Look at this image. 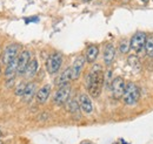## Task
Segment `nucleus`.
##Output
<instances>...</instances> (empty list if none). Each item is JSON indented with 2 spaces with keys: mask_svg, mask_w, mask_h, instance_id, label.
Returning <instances> with one entry per match:
<instances>
[{
  "mask_svg": "<svg viewBox=\"0 0 153 144\" xmlns=\"http://www.w3.org/2000/svg\"><path fill=\"white\" fill-rule=\"evenodd\" d=\"M38 72V60L37 59H32L26 68V72H25V75L27 79H31Z\"/></svg>",
  "mask_w": 153,
  "mask_h": 144,
  "instance_id": "nucleus-17",
  "label": "nucleus"
},
{
  "mask_svg": "<svg viewBox=\"0 0 153 144\" xmlns=\"http://www.w3.org/2000/svg\"><path fill=\"white\" fill-rule=\"evenodd\" d=\"M20 51V46L17 43H12V45H8L5 49H4V53H2V63L4 65H8L10 62H12L13 60H16L19 55Z\"/></svg>",
  "mask_w": 153,
  "mask_h": 144,
  "instance_id": "nucleus-5",
  "label": "nucleus"
},
{
  "mask_svg": "<svg viewBox=\"0 0 153 144\" xmlns=\"http://www.w3.org/2000/svg\"><path fill=\"white\" fill-rule=\"evenodd\" d=\"M25 88H26V83H19L18 86H17V88H16V95L17 96H19V97H22V95H24V91H25Z\"/></svg>",
  "mask_w": 153,
  "mask_h": 144,
  "instance_id": "nucleus-21",
  "label": "nucleus"
},
{
  "mask_svg": "<svg viewBox=\"0 0 153 144\" xmlns=\"http://www.w3.org/2000/svg\"><path fill=\"white\" fill-rule=\"evenodd\" d=\"M0 74H1V65H0Z\"/></svg>",
  "mask_w": 153,
  "mask_h": 144,
  "instance_id": "nucleus-26",
  "label": "nucleus"
},
{
  "mask_svg": "<svg viewBox=\"0 0 153 144\" xmlns=\"http://www.w3.org/2000/svg\"><path fill=\"white\" fill-rule=\"evenodd\" d=\"M70 94H71V86H70V84L59 87V89L57 90V93L54 94L53 102H54L57 106H62V104H65V103L68 101Z\"/></svg>",
  "mask_w": 153,
  "mask_h": 144,
  "instance_id": "nucleus-6",
  "label": "nucleus"
},
{
  "mask_svg": "<svg viewBox=\"0 0 153 144\" xmlns=\"http://www.w3.org/2000/svg\"><path fill=\"white\" fill-rule=\"evenodd\" d=\"M125 81L123 77L118 76V77H114L112 83H111V90H112V95L115 100H119L123 97L124 95V91H125Z\"/></svg>",
  "mask_w": 153,
  "mask_h": 144,
  "instance_id": "nucleus-8",
  "label": "nucleus"
},
{
  "mask_svg": "<svg viewBox=\"0 0 153 144\" xmlns=\"http://www.w3.org/2000/svg\"><path fill=\"white\" fill-rule=\"evenodd\" d=\"M144 49H145V53H146L147 56L153 57V34L146 37V42H145Z\"/></svg>",
  "mask_w": 153,
  "mask_h": 144,
  "instance_id": "nucleus-19",
  "label": "nucleus"
},
{
  "mask_svg": "<svg viewBox=\"0 0 153 144\" xmlns=\"http://www.w3.org/2000/svg\"><path fill=\"white\" fill-rule=\"evenodd\" d=\"M39 19L38 18H28V19H25V21H26V24H30L31 21H38Z\"/></svg>",
  "mask_w": 153,
  "mask_h": 144,
  "instance_id": "nucleus-22",
  "label": "nucleus"
},
{
  "mask_svg": "<svg viewBox=\"0 0 153 144\" xmlns=\"http://www.w3.org/2000/svg\"><path fill=\"white\" fill-rule=\"evenodd\" d=\"M146 37L147 35L144 32H137L130 40V46L131 49L134 53H140L144 47H145V42H146Z\"/></svg>",
  "mask_w": 153,
  "mask_h": 144,
  "instance_id": "nucleus-4",
  "label": "nucleus"
},
{
  "mask_svg": "<svg viewBox=\"0 0 153 144\" xmlns=\"http://www.w3.org/2000/svg\"><path fill=\"white\" fill-rule=\"evenodd\" d=\"M79 106L80 109L85 112V114H91L93 111V103L91 97L87 94H80L79 95Z\"/></svg>",
  "mask_w": 153,
  "mask_h": 144,
  "instance_id": "nucleus-11",
  "label": "nucleus"
},
{
  "mask_svg": "<svg viewBox=\"0 0 153 144\" xmlns=\"http://www.w3.org/2000/svg\"><path fill=\"white\" fill-rule=\"evenodd\" d=\"M37 93V84L34 82H30L26 84V88H25V91H24V95H22V100L25 102H30L34 95Z\"/></svg>",
  "mask_w": 153,
  "mask_h": 144,
  "instance_id": "nucleus-14",
  "label": "nucleus"
},
{
  "mask_svg": "<svg viewBox=\"0 0 153 144\" xmlns=\"http://www.w3.org/2000/svg\"><path fill=\"white\" fill-rule=\"evenodd\" d=\"M67 110L70 111V114L74 115L76 117H80V106L76 100L67 101Z\"/></svg>",
  "mask_w": 153,
  "mask_h": 144,
  "instance_id": "nucleus-18",
  "label": "nucleus"
},
{
  "mask_svg": "<svg viewBox=\"0 0 153 144\" xmlns=\"http://www.w3.org/2000/svg\"><path fill=\"white\" fill-rule=\"evenodd\" d=\"M104 73L100 65H94L91 68V72L87 76V89L92 97H99L104 86Z\"/></svg>",
  "mask_w": 153,
  "mask_h": 144,
  "instance_id": "nucleus-1",
  "label": "nucleus"
},
{
  "mask_svg": "<svg viewBox=\"0 0 153 144\" xmlns=\"http://www.w3.org/2000/svg\"><path fill=\"white\" fill-rule=\"evenodd\" d=\"M62 65V54L59 52H54L53 54H51L47 59V72L51 75H54L56 73L59 72L60 67Z\"/></svg>",
  "mask_w": 153,
  "mask_h": 144,
  "instance_id": "nucleus-3",
  "label": "nucleus"
},
{
  "mask_svg": "<svg viewBox=\"0 0 153 144\" xmlns=\"http://www.w3.org/2000/svg\"><path fill=\"white\" fill-rule=\"evenodd\" d=\"M81 144H91V143H90V142H82Z\"/></svg>",
  "mask_w": 153,
  "mask_h": 144,
  "instance_id": "nucleus-24",
  "label": "nucleus"
},
{
  "mask_svg": "<svg viewBox=\"0 0 153 144\" xmlns=\"http://www.w3.org/2000/svg\"><path fill=\"white\" fill-rule=\"evenodd\" d=\"M73 80V77H72V71H71V67H68V68H66L64 72L60 74V76L57 79V83L59 87H61V86H66V84H70V82Z\"/></svg>",
  "mask_w": 153,
  "mask_h": 144,
  "instance_id": "nucleus-13",
  "label": "nucleus"
},
{
  "mask_svg": "<svg viewBox=\"0 0 153 144\" xmlns=\"http://www.w3.org/2000/svg\"><path fill=\"white\" fill-rule=\"evenodd\" d=\"M85 62H86V59H85V56H82V55H79L76 60H74V62H73V65H72V67H71L73 80H76V79L80 76V74H81L82 69H84Z\"/></svg>",
  "mask_w": 153,
  "mask_h": 144,
  "instance_id": "nucleus-10",
  "label": "nucleus"
},
{
  "mask_svg": "<svg viewBox=\"0 0 153 144\" xmlns=\"http://www.w3.org/2000/svg\"><path fill=\"white\" fill-rule=\"evenodd\" d=\"M30 61H31V54H30L28 51H22L18 55V69H17V74L18 75L25 74Z\"/></svg>",
  "mask_w": 153,
  "mask_h": 144,
  "instance_id": "nucleus-9",
  "label": "nucleus"
},
{
  "mask_svg": "<svg viewBox=\"0 0 153 144\" xmlns=\"http://www.w3.org/2000/svg\"><path fill=\"white\" fill-rule=\"evenodd\" d=\"M130 48H131V46H130V41H128V40H123V41H120V43H119V51H120L121 54L128 53Z\"/></svg>",
  "mask_w": 153,
  "mask_h": 144,
  "instance_id": "nucleus-20",
  "label": "nucleus"
},
{
  "mask_svg": "<svg viewBox=\"0 0 153 144\" xmlns=\"http://www.w3.org/2000/svg\"><path fill=\"white\" fill-rule=\"evenodd\" d=\"M115 56V48L112 43H107L104 48V62L106 66H111L113 63Z\"/></svg>",
  "mask_w": 153,
  "mask_h": 144,
  "instance_id": "nucleus-12",
  "label": "nucleus"
},
{
  "mask_svg": "<svg viewBox=\"0 0 153 144\" xmlns=\"http://www.w3.org/2000/svg\"><path fill=\"white\" fill-rule=\"evenodd\" d=\"M1 136H2V131L0 130V137H1Z\"/></svg>",
  "mask_w": 153,
  "mask_h": 144,
  "instance_id": "nucleus-25",
  "label": "nucleus"
},
{
  "mask_svg": "<svg viewBox=\"0 0 153 144\" xmlns=\"http://www.w3.org/2000/svg\"><path fill=\"white\" fill-rule=\"evenodd\" d=\"M17 69H18V57L16 60H13L12 62H10L8 65H6V69H5V76H6V84L8 88H11L14 83V79L17 75Z\"/></svg>",
  "mask_w": 153,
  "mask_h": 144,
  "instance_id": "nucleus-7",
  "label": "nucleus"
},
{
  "mask_svg": "<svg viewBox=\"0 0 153 144\" xmlns=\"http://www.w3.org/2000/svg\"><path fill=\"white\" fill-rule=\"evenodd\" d=\"M139 96H140V93H139L138 86L133 82H128L125 86V91H124V95H123L124 103L126 106H134L138 102Z\"/></svg>",
  "mask_w": 153,
  "mask_h": 144,
  "instance_id": "nucleus-2",
  "label": "nucleus"
},
{
  "mask_svg": "<svg viewBox=\"0 0 153 144\" xmlns=\"http://www.w3.org/2000/svg\"><path fill=\"white\" fill-rule=\"evenodd\" d=\"M99 54V46L97 45H90L86 49V55H85V59H86V62H94L98 57Z\"/></svg>",
  "mask_w": 153,
  "mask_h": 144,
  "instance_id": "nucleus-16",
  "label": "nucleus"
},
{
  "mask_svg": "<svg viewBox=\"0 0 153 144\" xmlns=\"http://www.w3.org/2000/svg\"><path fill=\"white\" fill-rule=\"evenodd\" d=\"M51 94V86L50 84H45L42 86L40 89L37 91V101L39 103H45Z\"/></svg>",
  "mask_w": 153,
  "mask_h": 144,
  "instance_id": "nucleus-15",
  "label": "nucleus"
},
{
  "mask_svg": "<svg viewBox=\"0 0 153 144\" xmlns=\"http://www.w3.org/2000/svg\"><path fill=\"white\" fill-rule=\"evenodd\" d=\"M84 1H91V0H84Z\"/></svg>",
  "mask_w": 153,
  "mask_h": 144,
  "instance_id": "nucleus-27",
  "label": "nucleus"
},
{
  "mask_svg": "<svg viewBox=\"0 0 153 144\" xmlns=\"http://www.w3.org/2000/svg\"><path fill=\"white\" fill-rule=\"evenodd\" d=\"M141 1H143V2H144V4H147V2H149V1H150V0H141Z\"/></svg>",
  "mask_w": 153,
  "mask_h": 144,
  "instance_id": "nucleus-23",
  "label": "nucleus"
}]
</instances>
